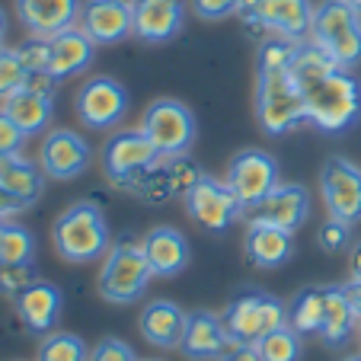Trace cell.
Listing matches in <instances>:
<instances>
[{"label": "cell", "mask_w": 361, "mask_h": 361, "mask_svg": "<svg viewBox=\"0 0 361 361\" xmlns=\"http://www.w3.org/2000/svg\"><path fill=\"white\" fill-rule=\"evenodd\" d=\"M291 77L304 99L307 122L326 135H342L361 118V80L323 55L314 42H298Z\"/></svg>", "instance_id": "cell-1"}, {"label": "cell", "mask_w": 361, "mask_h": 361, "mask_svg": "<svg viewBox=\"0 0 361 361\" xmlns=\"http://www.w3.org/2000/svg\"><path fill=\"white\" fill-rule=\"evenodd\" d=\"M298 42L266 35L259 42V77H256V116L266 135L281 137L307 125L304 99L291 77V58Z\"/></svg>", "instance_id": "cell-2"}, {"label": "cell", "mask_w": 361, "mask_h": 361, "mask_svg": "<svg viewBox=\"0 0 361 361\" xmlns=\"http://www.w3.org/2000/svg\"><path fill=\"white\" fill-rule=\"evenodd\" d=\"M51 246L71 266H83V262H96L109 252V224L102 218L99 204L93 202H77L64 208L51 224Z\"/></svg>", "instance_id": "cell-3"}, {"label": "cell", "mask_w": 361, "mask_h": 361, "mask_svg": "<svg viewBox=\"0 0 361 361\" xmlns=\"http://www.w3.org/2000/svg\"><path fill=\"white\" fill-rule=\"evenodd\" d=\"M310 42L342 68L361 64V13L345 0H323L314 7Z\"/></svg>", "instance_id": "cell-4"}, {"label": "cell", "mask_w": 361, "mask_h": 361, "mask_svg": "<svg viewBox=\"0 0 361 361\" xmlns=\"http://www.w3.org/2000/svg\"><path fill=\"white\" fill-rule=\"evenodd\" d=\"M150 279H154V272H150V262L144 256V246L135 240H118L102 256L99 298L109 304H135L147 294Z\"/></svg>", "instance_id": "cell-5"}, {"label": "cell", "mask_w": 361, "mask_h": 361, "mask_svg": "<svg viewBox=\"0 0 361 361\" xmlns=\"http://www.w3.org/2000/svg\"><path fill=\"white\" fill-rule=\"evenodd\" d=\"M221 317H224V326L233 336V342L256 345L272 329L288 323V304H281L269 291H240Z\"/></svg>", "instance_id": "cell-6"}, {"label": "cell", "mask_w": 361, "mask_h": 361, "mask_svg": "<svg viewBox=\"0 0 361 361\" xmlns=\"http://www.w3.org/2000/svg\"><path fill=\"white\" fill-rule=\"evenodd\" d=\"M237 16L246 29L266 35H281L291 42H304L314 23L310 0H240Z\"/></svg>", "instance_id": "cell-7"}, {"label": "cell", "mask_w": 361, "mask_h": 361, "mask_svg": "<svg viewBox=\"0 0 361 361\" xmlns=\"http://www.w3.org/2000/svg\"><path fill=\"white\" fill-rule=\"evenodd\" d=\"M141 131L160 150V157H179V154H189L192 150L198 125L185 102L164 96V99H154L144 109Z\"/></svg>", "instance_id": "cell-8"}, {"label": "cell", "mask_w": 361, "mask_h": 361, "mask_svg": "<svg viewBox=\"0 0 361 361\" xmlns=\"http://www.w3.org/2000/svg\"><path fill=\"white\" fill-rule=\"evenodd\" d=\"M154 164H160V150L141 128H118L102 144V173L116 189H128Z\"/></svg>", "instance_id": "cell-9"}, {"label": "cell", "mask_w": 361, "mask_h": 361, "mask_svg": "<svg viewBox=\"0 0 361 361\" xmlns=\"http://www.w3.org/2000/svg\"><path fill=\"white\" fill-rule=\"evenodd\" d=\"M128 90L116 80V77H90L87 83H80L74 96V109L83 128L90 131H112L122 125V118L128 116Z\"/></svg>", "instance_id": "cell-10"}, {"label": "cell", "mask_w": 361, "mask_h": 361, "mask_svg": "<svg viewBox=\"0 0 361 361\" xmlns=\"http://www.w3.org/2000/svg\"><path fill=\"white\" fill-rule=\"evenodd\" d=\"M183 204H185V214L208 233H224L240 218V212H243L233 189L227 185V179L221 183L212 173L198 176V183L183 195Z\"/></svg>", "instance_id": "cell-11"}, {"label": "cell", "mask_w": 361, "mask_h": 361, "mask_svg": "<svg viewBox=\"0 0 361 361\" xmlns=\"http://www.w3.org/2000/svg\"><path fill=\"white\" fill-rule=\"evenodd\" d=\"M227 185L233 189L240 208H243V212H252V208L279 185V164H275V157L269 150L243 147L231 157Z\"/></svg>", "instance_id": "cell-12"}, {"label": "cell", "mask_w": 361, "mask_h": 361, "mask_svg": "<svg viewBox=\"0 0 361 361\" xmlns=\"http://www.w3.org/2000/svg\"><path fill=\"white\" fill-rule=\"evenodd\" d=\"M320 195L329 218L345 224L361 221V166L348 157H329L320 170Z\"/></svg>", "instance_id": "cell-13"}, {"label": "cell", "mask_w": 361, "mask_h": 361, "mask_svg": "<svg viewBox=\"0 0 361 361\" xmlns=\"http://www.w3.org/2000/svg\"><path fill=\"white\" fill-rule=\"evenodd\" d=\"M93 164V147L83 135L71 128H55L45 131L39 147V166L48 179H58V183H68L77 179L90 170Z\"/></svg>", "instance_id": "cell-14"}, {"label": "cell", "mask_w": 361, "mask_h": 361, "mask_svg": "<svg viewBox=\"0 0 361 361\" xmlns=\"http://www.w3.org/2000/svg\"><path fill=\"white\" fill-rule=\"evenodd\" d=\"M233 345H237V342L227 333L224 317L212 314V310H192L189 320H185V333H183L179 352L189 361H221Z\"/></svg>", "instance_id": "cell-15"}, {"label": "cell", "mask_w": 361, "mask_h": 361, "mask_svg": "<svg viewBox=\"0 0 361 361\" xmlns=\"http://www.w3.org/2000/svg\"><path fill=\"white\" fill-rule=\"evenodd\" d=\"M183 0H135L131 4V35L147 45H164L183 32Z\"/></svg>", "instance_id": "cell-16"}, {"label": "cell", "mask_w": 361, "mask_h": 361, "mask_svg": "<svg viewBox=\"0 0 361 361\" xmlns=\"http://www.w3.org/2000/svg\"><path fill=\"white\" fill-rule=\"evenodd\" d=\"M250 221H262V224L281 227V231L298 233L300 227L310 221V192L300 183L275 185L256 208H252Z\"/></svg>", "instance_id": "cell-17"}, {"label": "cell", "mask_w": 361, "mask_h": 361, "mask_svg": "<svg viewBox=\"0 0 361 361\" xmlns=\"http://www.w3.org/2000/svg\"><path fill=\"white\" fill-rule=\"evenodd\" d=\"M16 307V317L20 323L35 336H48L55 333L58 320H61V310H64V291L55 285V281H32L20 298L13 300Z\"/></svg>", "instance_id": "cell-18"}, {"label": "cell", "mask_w": 361, "mask_h": 361, "mask_svg": "<svg viewBox=\"0 0 361 361\" xmlns=\"http://www.w3.org/2000/svg\"><path fill=\"white\" fill-rule=\"evenodd\" d=\"M141 246H144V256H147V262H150L154 279H176L192 262L189 240L170 224H160V227H154V231H147Z\"/></svg>", "instance_id": "cell-19"}, {"label": "cell", "mask_w": 361, "mask_h": 361, "mask_svg": "<svg viewBox=\"0 0 361 361\" xmlns=\"http://www.w3.org/2000/svg\"><path fill=\"white\" fill-rule=\"evenodd\" d=\"M83 0H16V16L29 35L55 39L58 32L77 26Z\"/></svg>", "instance_id": "cell-20"}, {"label": "cell", "mask_w": 361, "mask_h": 361, "mask_svg": "<svg viewBox=\"0 0 361 361\" xmlns=\"http://www.w3.org/2000/svg\"><path fill=\"white\" fill-rule=\"evenodd\" d=\"M77 26L96 45H118L131 35V7L118 4V0H83Z\"/></svg>", "instance_id": "cell-21"}, {"label": "cell", "mask_w": 361, "mask_h": 361, "mask_svg": "<svg viewBox=\"0 0 361 361\" xmlns=\"http://www.w3.org/2000/svg\"><path fill=\"white\" fill-rule=\"evenodd\" d=\"M185 320H189V314H185L183 307L166 298H157V300H147V304H144L141 317H137V329H141L144 342L170 352V348L183 345Z\"/></svg>", "instance_id": "cell-22"}, {"label": "cell", "mask_w": 361, "mask_h": 361, "mask_svg": "<svg viewBox=\"0 0 361 361\" xmlns=\"http://www.w3.org/2000/svg\"><path fill=\"white\" fill-rule=\"evenodd\" d=\"M243 256L256 269H281L294 256V233L262 221H250L243 237Z\"/></svg>", "instance_id": "cell-23"}, {"label": "cell", "mask_w": 361, "mask_h": 361, "mask_svg": "<svg viewBox=\"0 0 361 361\" xmlns=\"http://www.w3.org/2000/svg\"><path fill=\"white\" fill-rule=\"evenodd\" d=\"M93 55H96V42L90 39L80 26H71L51 39V64H48V74L55 77L58 83L68 80V77H77L93 64Z\"/></svg>", "instance_id": "cell-24"}, {"label": "cell", "mask_w": 361, "mask_h": 361, "mask_svg": "<svg viewBox=\"0 0 361 361\" xmlns=\"http://www.w3.org/2000/svg\"><path fill=\"white\" fill-rule=\"evenodd\" d=\"M0 106H4V112L20 125L26 137L45 135L51 118H55V96L35 93V90H29V87H23L20 93H13L7 102H0Z\"/></svg>", "instance_id": "cell-25"}, {"label": "cell", "mask_w": 361, "mask_h": 361, "mask_svg": "<svg viewBox=\"0 0 361 361\" xmlns=\"http://www.w3.org/2000/svg\"><path fill=\"white\" fill-rule=\"evenodd\" d=\"M45 173L35 160L23 157V154H7L0 157V185L10 192L13 198H20L23 204H35L45 192Z\"/></svg>", "instance_id": "cell-26"}, {"label": "cell", "mask_w": 361, "mask_h": 361, "mask_svg": "<svg viewBox=\"0 0 361 361\" xmlns=\"http://www.w3.org/2000/svg\"><path fill=\"white\" fill-rule=\"evenodd\" d=\"M358 317H355L352 304L345 298V288H326V314H323L320 339L326 348H339L352 339Z\"/></svg>", "instance_id": "cell-27"}, {"label": "cell", "mask_w": 361, "mask_h": 361, "mask_svg": "<svg viewBox=\"0 0 361 361\" xmlns=\"http://www.w3.org/2000/svg\"><path fill=\"white\" fill-rule=\"evenodd\" d=\"M323 314H326V288H300L288 300V326L298 329L300 336H320Z\"/></svg>", "instance_id": "cell-28"}, {"label": "cell", "mask_w": 361, "mask_h": 361, "mask_svg": "<svg viewBox=\"0 0 361 361\" xmlns=\"http://www.w3.org/2000/svg\"><path fill=\"white\" fill-rule=\"evenodd\" d=\"M35 259V237L29 227L4 218L0 221V266H20Z\"/></svg>", "instance_id": "cell-29"}, {"label": "cell", "mask_w": 361, "mask_h": 361, "mask_svg": "<svg viewBox=\"0 0 361 361\" xmlns=\"http://www.w3.org/2000/svg\"><path fill=\"white\" fill-rule=\"evenodd\" d=\"M125 192H131V195H135L137 202H144V204H166L170 198H176V192H173L170 179H166L164 157H160V164L150 166L147 173H141V176H137Z\"/></svg>", "instance_id": "cell-30"}, {"label": "cell", "mask_w": 361, "mask_h": 361, "mask_svg": "<svg viewBox=\"0 0 361 361\" xmlns=\"http://www.w3.org/2000/svg\"><path fill=\"white\" fill-rule=\"evenodd\" d=\"M256 348H259V358H262V361H300L304 342H300V333H298V329H291V326L285 323V326L272 329L266 339L256 342Z\"/></svg>", "instance_id": "cell-31"}, {"label": "cell", "mask_w": 361, "mask_h": 361, "mask_svg": "<svg viewBox=\"0 0 361 361\" xmlns=\"http://www.w3.org/2000/svg\"><path fill=\"white\" fill-rule=\"evenodd\" d=\"M35 361H90V348L74 333H48L39 342Z\"/></svg>", "instance_id": "cell-32"}, {"label": "cell", "mask_w": 361, "mask_h": 361, "mask_svg": "<svg viewBox=\"0 0 361 361\" xmlns=\"http://www.w3.org/2000/svg\"><path fill=\"white\" fill-rule=\"evenodd\" d=\"M29 80L26 64L20 61V51L16 48H0V102H7L13 93H20Z\"/></svg>", "instance_id": "cell-33"}, {"label": "cell", "mask_w": 361, "mask_h": 361, "mask_svg": "<svg viewBox=\"0 0 361 361\" xmlns=\"http://www.w3.org/2000/svg\"><path fill=\"white\" fill-rule=\"evenodd\" d=\"M164 170H166V179H170L173 192H176L179 198H183L185 192L198 183V176H202L198 164L189 157V154H179V157H164Z\"/></svg>", "instance_id": "cell-34"}, {"label": "cell", "mask_w": 361, "mask_h": 361, "mask_svg": "<svg viewBox=\"0 0 361 361\" xmlns=\"http://www.w3.org/2000/svg\"><path fill=\"white\" fill-rule=\"evenodd\" d=\"M16 51H20V61L26 64L29 74H48V64H51V39L29 35L26 42L16 45Z\"/></svg>", "instance_id": "cell-35"}, {"label": "cell", "mask_w": 361, "mask_h": 361, "mask_svg": "<svg viewBox=\"0 0 361 361\" xmlns=\"http://www.w3.org/2000/svg\"><path fill=\"white\" fill-rule=\"evenodd\" d=\"M32 281H39V272H35L32 262H20V266H0V294L10 300H16L23 291H26Z\"/></svg>", "instance_id": "cell-36"}, {"label": "cell", "mask_w": 361, "mask_h": 361, "mask_svg": "<svg viewBox=\"0 0 361 361\" xmlns=\"http://www.w3.org/2000/svg\"><path fill=\"white\" fill-rule=\"evenodd\" d=\"M352 224H345V221L339 218H326L320 224V231H317V243H320L323 252H329V256H336V252H345L348 246H352Z\"/></svg>", "instance_id": "cell-37"}, {"label": "cell", "mask_w": 361, "mask_h": 361, "mask_svg": "<svg viewBox=\"0 0 361 361\" xmlns=\"http://www.w3.org/2000/svg\"><path fill=\"white\" fill-rule=\"evenodd\" d=\"M90 361H137V355L128 342L109 336V339L96 342V345L90 348Z\"/></svg>", "instance_id": "cell-38"}, {"label": "cell", "mask_w": 361, "mask_h": 361, "mask_svg": "<svg viewBox=\"0 0 361 361\" xmlns=\"http://www.w3.org/2000/svg\"><path fill=\"white\" fill-rule=\"evenodd\" d=\"M192 10L204 23H221L227 16H237L240 0H192Z\"/></svg>", "instance_id": "cell-39"}, {"label": "cell", "mask_w": 361, "mask_h": 361, "mask_svg": "<svg viewBox=\"0 0 361 361\" xmlns=\"http://www.w3.org/2000/svg\"><path fill=\"white\" fill-rule=\"evenodd\" d=\"M26 141L29 137L23 135V128L7 116V112H4V106H0V157H7V154H20Z\"/></svg>", "instance_id": "cell-40"}, {"label": "cell", "mask_w": 361, "mask_h": 361, "mask_svg": "<svg viewBox=\"0 0 361 361\" xmlns=\"http://www.w3.org/2000/svg\"><path fill=\"white\" fill-rule=\"evenodd\" d=\"M20 212H26V204L0 185V218H13V214H20Z\"/></svg>", "instance_id": "cell-41"}, {"label": "cell", "mask_w": 361, "mask_h": 361, "mask_svg": "<svg viewBox=\"0 0 361 361\" xmlns=\"http://www.w3.org/2000/svg\"><path fill=\"white\" fill-rule=\"evenodd\" d=\"M221 361H262V358H259V348L256 345H243V342H237Z\"/></svg>", "instance_id": "cell-42"}, {"label": "cell", "mask_w": 361, "mask_h": 361, "mask_svg": "<svg viewBox=\"0 0 361 361\" xmlns=\"http://www.w3.org/2000/svg\"><path fill=\"white\" fill-rule=\"evenodd\" d=\"M342 288H345V298H348V304H352L355 317H358V323H361V279H352Z\"/></svg>", "instance_id": "cell-43"}, {"label": "cell", "mask_w": 361, "mask_h": 361, "mask_svg": "<svg viewBox=\"0 0 361 361\" xmlns=\"http://www.w3.org/2000/svg\"><path fill=\"white\" fill-rule=\"evenodd\" d=\"M348 272H352V279H361V237L352 240V246H348Z\"/></svg>", "instance_id": "cell-44"}, {"label": "cell", "mask_w": 361, "mask_h": 361, "mask_svg": "<svg viewBox=\"0 0 361 361\" xmlns=\"http://www.w3.org/2000/svg\"><path fill=\"white\" fill-rule=\"evenodd\" d=\"M7 13H4V10H0V48H4V42H7Z\"/></svg>", "instance_id": "cell-45"}, {"label": "cell", "mask_w": 361, "mask_h": 361, "mask_svg": "<svg viewBox=\"0 0 361 361\" xmlns=\"http://www.w3.org/2000/svg\"><path fill=\"white\" fill-rule=\"evenodd\" d=\"M345 4H352V7H355V10H358V13H361V0H345Z\"/></svg>", "instance_id": "cell-46"}, {"label": "cell", "mask_w": 361, "mask_h": 361, "mask_svg": "<svg viewBox=\"0 0 361 361\" xmlns=\"http://www.w3.org/2000/svg\"><path fill=\"white\" fill-rule=\"evenodd\" d=\"M342 361H361V355H348V358H342Z\"/></svg>", "instance_id": "cell-47"}, {"label": "cell", "mask_w": 361, "mask_h": 361, "mask_svg": "<svg viewBox=\"0 0 361 361\" xmlns=\"http://www.w3.org/2000/svg\"><path fill=\"white\" fill-rule=\"evenodd\" d=\"M118 4H125V7H131V4H135V0H118Z\"/></svg>", "instance_id": "cell-48"}, {"label": "cell", "mask_w": 361, "mask_h": 361, "mask_svg": "<svg viewBox=\"0 0 361 361\" xmlns=\"http://www.w3.org/2000/svg\"><path fill=\"white\" fill-rule=\"evenodd\" d=\"M358 333H361V323H358Z\"/></svg>", "instance_id": "cell-49"}, {"label": "cell", "mask_w": 361, "mask_h": 361, "mask_svg": "<svg viewBox=\"0 0 361 361\" xmlns=\"http://www.w3.org/2000/svg\"><path fill=\"white\" fill-rule=\"evenodd\" d=\"M0 221H4V218H0Z\"/></svg>", "instance_id": "cell-50"}, {"label": "cell", "mask_w": 361, "mask_h": 361, "mask_svg": "<svg viewBox=\"0 0 361 361\" xmlns=\"http://www.w3.org/2000/svg\"><path fill=\"white\" fill-rule=\"evenodd\" d=\"M150 361H154V358H150Z\"/></svg>", "instance_id": "cell-51"}]
</instances>
